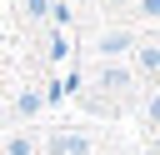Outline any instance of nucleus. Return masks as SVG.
Segmentation results:
<instances>
[{
    "instance_id": "4",
    "label": "nucleus",
    "mask_w": 160,
    "mask_h": 155,
    "mask_svg": "<svg viewBox=\"0 0 160 155\" xmlns=\"http://www.w3.org/2000/svg\"><path fill=\"white\" fill-rule=\"evenodd\" d=\"M135 70L140 75H160V45H135Z\"/></svg>"
},
{
    "instance_id": "6",
    "label": "nucleus",
    "mask_w": 160,
    "mask_h": 155,
    "mask_svg": "<svg viewBox=\"0 0 160 155\" xmlns=\"http://www.w3.org/2000/svg\"><path fill=\"white\" fill-rule=\"evenodd\" d=\"M0 155H35V135H25V130H15L10 140H5V150Z\"/></svg>"
},
{
    "instance_id": "2",
    "label": "nucleus",
    "mask_w": 160,
    "mask_h": 155,
    "mask_svg": "<svg viewBox=\"0 0 160 155\" xmlns=\"http://www.w3.org/2000/svg\"><path fill=\"white\" fill-rule=\"evenodd\" d=\"M125 50H135V30H105L100 35V55L110 60V55H125Z\"/></svg>"
},
{
    "instance_id": "3",
    "label": "nucleus",
    "mask_w": 160,
    "mask_h": 155,
    "mask_svg": "<svg viewBox=\"0 0 160 155\" xmlns=\"http://www.w3.org/2000/svg\"><path fill=\"white\" fill-rule=\"evenodd\" d=\"M130 80H135V75H130L125 65H100V70H95V90H125Z\"/></svg>"
},
{
    "instance_id": "9",
    "label": "nucleus",
    "mask_w": 160,
    "mask_h": 155,
    "mask_svg": "<svg viewBox=\"0 0 160 155\" xmlns=\"http://www.w3.org/2000/svg\"><path fill=\"white\" fill-rule=\"evenodd\" d=\"M135 10H140L145 20H160V0H135Z\"/></svg>"
},
{
    "instance_id": "7",
    "label": "nucleus",
    "mask_w": 160,
    "mask_h": 155,
    "mask_svg": "<svg viewBox=\"0 0 160 155\" xmlns=\"http://www.w3.org/2000/svg\"><path fill=\"white\" fill-rule=\"evenodd\" d=\"M145 125H155V130H160V90L145 100Z\"/></svg>"
},
{
    "instance_id": "1",
    "label": "nucleus",
    "mask_w": 160,
    "mask_h": 155,
    "mask_svg": "<svg viewBox=\"0 0 160 155\" xmlns=\"http://www.w3.org/2000/svg\"><path fill=\"white\" fill-rule=\"evenodd\" d=\"M45 150H50V155H90V150H95V140H90L85 130H70V125H60V130H50Z\"/></svg>"
},
{
    "instance_id": "10",
    "label": "nucleus",
    "mask_w": 160,
    "mask_h": 155,
    "mask_svg": "<svg viewBox=\"0 0 160 155\" xmlns=\"http://www.w3.org/2000/svg\"><path fill=\"white\" fill-rule=\"evenodd\" d=\"M150 155H160V130H155V145H150Z\"/></svg>"
},
{
    "instance_id": "5",
    "label": "nucleus",
    "mask_w": 160,
    "mask_h": 155,
    "mask_svg": "<svg viewBox=\"0 0 160 155\" xmlns=\"http://www.w3.org/2000/svg\"><path fill=\"white\" fill-rule=\"evenodd\" d=\"M40 105H45V95H40V90H20V95H15V105H10V110H15V115H20V120H30V115H35V110H40Z\"/></svg>"
},
{
    "instance_id": "8",
    "label": "nucleus",
    "mask_w": 160,
    "mask_h": 155,
    "mask_svg": "<svg viewBox=\"0 0 160 155\" xmlns=\"http://www.w3.org/2000/svg\"><path fill=\"white\" fill-rule=\"evenodd\" d=\"M25 15H30V20H45V15H50V0H25Z\"/></svg>"
}]
</instances>
